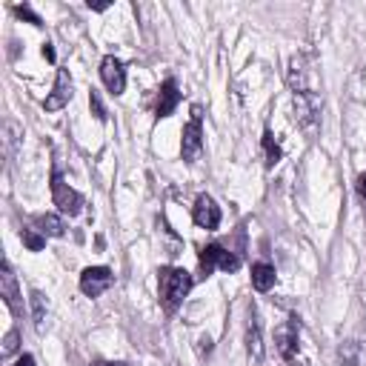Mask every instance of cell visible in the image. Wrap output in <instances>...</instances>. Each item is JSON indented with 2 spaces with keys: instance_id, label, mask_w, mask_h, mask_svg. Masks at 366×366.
Instances as JSON below:
<instances>
[{
  "instance_id": "obj_1",
  "label": "cell",
  "mask_w": 366,
  "mask_h": 366,
  "mask_svg": "<svg viewBox=\"0 0 366 366\" xmlns=\"http://www.w3.org/2000/svg\"><path fill=\"white\" fill-rule=\"evenodd\" d=\"M289 89L295 100V117L303 129H315L320 115V92H318V75H315V58L309 52H300L289 63Z\"/></svg>"
},
{
  "instance_id": "obj_2",
  "label": "cell",
  "mask_w": 366,
  "mask_h": 366,
  "mask_svg": "<svg viewBox=\"0 0 366 366\" xmlns=\"http://www.w3.org/2000/svg\"><path fill=\"white\" fill-rule=\"evenodd\" d=\"M192 275L187 272V269H180V266H166V269H160L157 272V295H160V306L166 309V312H174L180 303H183V298L189 295V289H192Z\"/></svg>"
},
{
  "instance_id": "obj_3",
  "label": "cell",
  "mask_w": 366,
  "mask_h": 366,
  "mask_svg": "<svg viewBox=\"0 0 366 366\" xmlns=\"http://www.w3.org/2000/svg\"><path fill=\"white\" fill-rule=\"evenodd\" d=\"M204 152V109L192 106L189 123L183 126V137H180V157L187 163H195Z\"/></svg>"
},
{
  "instance_id": "obj_4",
  "label": "cell",
  "mask_w": 366,
  "mask_h": 366,
  "mask_svg": "<svg viewBox=\"0 0 366 366\" xmlns=\"http://www.w3.org/2000/svg\"><path fill=\"white\" fill-rule=\"evenodd\" d=\"M201 269H204V275L209 278L215 269H224V272H238L241 269V258L238 255H232V252H226L224 246H218V244H206L204 249H201Z\"/></svg>"
},
{
  "instance_id": "obj_5",
  "label": "cell",
  "mask_w": 366,
  "mask_h": 366,
  "mask_svg": "<svg viewBox=\"0 0 366 366\" xmlns=\"http://www.w3.org/2000/svg\"><path fill=\"white\" fill-rule=\"evenodd\" d=\"M52 201H55V206H58L63 215H69V218L83 209V195L69 187L61 172L52 174Z\"/></svg>"
},
{
  "instance_id": "obj_6",
  "label": "cell",
  "mask_w": 366,
  "mask_h": 366,
  "mask_svg": "<svg viewBox=\"0 0 366 366\" xmlns=\"http://www.w3.org/2000/svg\"><path fill=\"white\" fill-rule=\"evenodd\" d=\"M112 283H115V275L109 266H86L80 272V281H78V286L86 298H100Z\"/></svg>"
},
{
  "instance_id": "obj_7",
  "label": "cell",
  "mask_w": 366,
  "mask_h": 366,
  "mask_svg": "<svg viewBox=\"0 0 366 366\" xmlns=\"http://www.w3.org/2000/svg\"><path fill=\"white\" fill-rule=\"evenodd\" d=\"M192 221H195L201 229H209V232L221 226V206L215 204L212 195H198V198H195Z\"/></svg>"
},
{
  "instance_id": "obj_8",
  "label": "cell",
  "mask_w": 366,
  "mask_h": 366,
  "mask_svg": "<svg viewBox=\"0 0 366 366\" xmlns=\"http://www.w3.org/2000/svg\"><path fill=\"white\" fill-rule=\"evenodd\" d=\"M100 80H103V86L112 95H123V89H126V69H123V63L115 55H106L100 61Z\"/></svg>"
},
{
  "instance_id": "obj_9",
  "label": "cell",
  "mask_w": 366,
  "mask_h": 366,
  "mask_svg": "<svg viewBox=\"0 0 366 366\" xmlns=\"http://www.w3.org/2000/svg\"><path fill=\"white\" fill-rule=\"evenodd\" d=\"M298 335H300L298 318H289L283 326H278V332H275V346H278V352H281L283 360H292V357L298 355Z\"/></svg>"
},
{
  "instance_id": "obj_10",
  "label": "cell",
  "mask_w": 366,
  "mask_h": 366,
  "mask_svg": "<svg viewBox=\"0 0 366 366\" xmlns=\"http://www.w3.org/2000/svg\"><path fill=\"white\" fill-rule=\"evenodd\" d=\"M69 100H72V78H69V72H66V69H58L55 89L46 95L43 109H46V112H58V109H63Z\"/></svg>"
},
{
  "instance_id": "obj_11",
  "label": "cell",
  "mask_w": 366,
  "mask_h": 366,
  "mask_svg": "<svg viewBox=\"0 0 366 366\" xmlns=\"http://www.w3.org/2000/svg\"><path fill=\"white\" fill-rule=\"evenodd\" d=\"M0 295H4L6 306L18 315L21 312V286H18V278L9 266V261H4V266H0Z\"/></svg>"
},
{
  "instance_id": "obj_12",
  "label": "cell",
  "mask_w": 366,
  "mask_h": 366,
  "mask_svg": "<svg viewBox=\"0 0 366 366\" xmlns=\"http://www.w3.org/2000/svg\"><path fill=\"white\" fill-rule=\"evenodd\" d=\"M180 103V92H177V80L174 78H166L160 92H157V106H155V115L157 117H169Z\"/></svg>"
},
{
  "instance_id": "obj_13",
  "label": "cell",
  "mask_w": 366,
  "mask_h": 366,
  "mask_svg": "<svg viewBox=\"0 0 366 366\" xmlns=\"http://www.w3.org/2000/svg\"><path fill=\"white\" fill-rule=\"evenodd\" d=\"M246 349L255 360L263 357V335H261V315L255 312V306L249 309V320H246Z\"/></svg>"
},
{
  "instance_id": "obj_14",
  "label": "cell",
  "mask_w": 366,
  "mask_h": 366,
  "mask_svg": "<svg viewBox=\"0 0 366 366\" xmlns=\"http://www.w3.org/2000/svg\"><path fill=\"white\" fill-rule=\"evenodd\" d=\"M23 140V129H21V123L18 120H12V117H6L4 120V157L12 163L15 160V155H18V143Z\"/></svg>"
},
{
  "instance_id": "obj_15",
  "label": "cell",
  "mask_w": 366,
  "mask_h": 366,
  "mask_svg": "<svg viewBox=\"0 0 366 366\" xmlns=\"http://www.w3.org/2000/svg\"><path fill=\"white\" fill-rule=\"evenodd\" d=\"M252 286L258 292H269L275 286V266L272 263H252Z\"/></svg>"
},
{
  "instance_id": "obj_16",
  "label": "cell",
  "mask_w": 366,
  "mask_h": 366,
  "mask_svg": "<svg viewBox=\"0 0 366 366\" xmlns=\"http://www.w3.org/2000/svg\"><path fill=\"white\" fill-rule=\"evenodd\" d=\"M340 357L349 363V366H366V346L357 343V340H346L340 346Z\"/></svg>"
},
{
  "instance_id": "obj_17",
  "label": "cell",
  "mask_w": 366,
  "mask_h": 366,
  "mask_svg": "<svg viewBox=\"0 0 366 366\" xmlns=\"http://www.w3.org/2000/svg\"><path fill=\"white\" fill-rule=\"evenodd\" d=\"M35 224L41 226L43 235H52V238H63V235H66V224H63V218H58V215H38Z\"/></svg>"
},
{
  "instance_id": "obj_18",
  "label": "cell",
  "mask_w": 366,
  "mask_h": 366,
  "mask_svg": "<svg viewBox=\"0 0 366 366\" xmlns=\"http://www.w3.org/2000/svg\"><path fill=\"white\" fill-rule=\"evenodd\" d=\"M29 303H32V320H35V329L41 332L43 329V323H46V295L43 292H38V289H32L29 292Z\"/></svg>"
},
{
  "instance_id": "obj_19",
  "label": "cell",
  "mask_w": 366,
  "mask_h": 366,
  "mask_svg": "<svg viewBox=\"0 0 366 366\" xmlns=\"http://www.w3.org/2000/svg\"><path fill=\"white\" fill-rule=\"evenodd\" d=\"M263 152H266V163H269V166H275V163L281 160V146L275 143V137H272L269 129L263 132Z\"/></svg>"
},
{
  "instance_id": "obj_20",
  "label": "cell",
  "mask_w": 366,
  "mask_h": 366,
  "mask_svg": "<svg viewBox=\"0 0 366 366\" xmlns=\"http://www.w3.org/2000/svg\"><path fill=\"white\" fill-rule=\"evenodd\" d=\"M21 238H23V244H26L29 252H41V249L46 246V235H38L35 229H23Z\"/></svg>"
},
{
  "instance_id": "obj_21",
  "label": "cell",
  "mask_w": 366,
  "mask_h": 366,
  "mask_svg": "<svg viewBox=\"0 0 366 366\" xmlns=\"http://www.w3.org/2000/svg\"><path fill=\"white\" fill-rule=\"evenodd\" d=\"M89 106H92V115L103 123V120H106V109H103V100H100V95H98L95 89L89 92Z\"/></svg>"
},
{
  "instance_id": "obj_22",
  "label": "cell",
  "mask_w": 366,
  "mask_h": 366,
  "mask_svg": "<svg viewBox=\"0 0 366 366\" xmlns=\"http://www.w3.org/2000/svg\"><path fill=\"white\" fill-rule=\"evenodd\" d=\"M18 349V329H12L6 338H4V355H12Z\"/></svg>"
},
{
  "instance_id": "obj_23",
  "label": "cell",
  "mask_w": 366,
  "mask_h": 366,
  "mask_svg": "<svg viewBox=\"0 0 366 366\" xmlns=\"http://www.w3.org/2000/svg\"><path fill=\"white\" fill-rule=\"evenodd\" d=\"M15 12H18L21 18H26L29 23H35V26H41V18H38V15H35V12L29 9V6H15Z\"/></svg>"
},
{
  "instance_id": "obj_24",
  "label": "cell",
  "mask_w": 366,
  "mask_h": 366,
  "mask_svg": "<svg viewBox=\"0 0 366 366\" xmlns=\"http://www.w3.org/2000/svg\"><path fill=\"white\" fill-rule=\"evenodd\" d=\"M357 195L363 198V204H366V172L357 177Z\"/></svg>"
},
{
  "instance_id": "obj_25",
  "label": "cell",
  "mask_w": 366,
  "mask_h": 366,
  "mask_svg": "<svg viewBox=\"0 0 366 366\" xmlns=\"http://www.w3.org/2000/svg\"><path fill=\"white\" fill-rule=\"evenodd\" d=\"M15 366H35V357H32V355H21Z\"/></svg>"
},
{
  "instance_id": "obj_26",
  "label": "cell",
  "mask_w": 366,
  "mask_h": 366,
  "mask_svg": "<svg viewBox=\"0 0 366 366\" xmlns=\"http://www.w3.org/2000/svg\"><path fill=\"white\" fill-rule=\"evenodd\" d=\"M43 55H46V61H55V49H52V43H46V46H43Z\"/></svg>"
},
{
  "instance_id": "obj_27",
  "label": "cell",
  "mask_w": 366,
  "mask_h": 366,
  "mask_svg": "<svg viewBox=\"0 0 366 366\" xmlns=\"http://www.w3.org/2000/svg\"><path fill=\"white\" fill-rule=\"evenodd\" d=\"M106 366H126V363H106Z\"/></svg>"
}]
</instances>
